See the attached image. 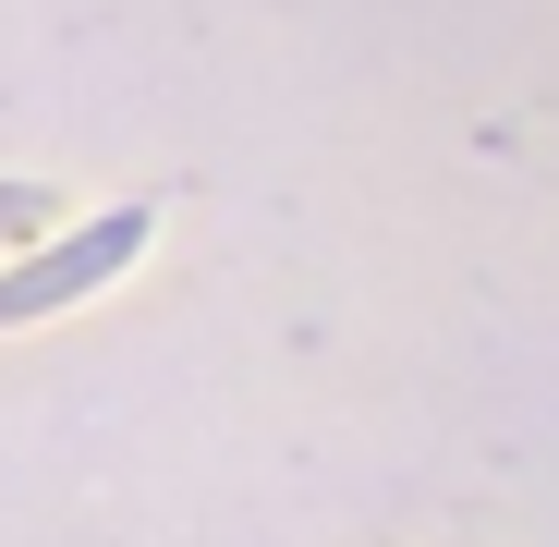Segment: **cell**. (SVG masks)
I'll use <instances>...</instances> for the list:
<instances>
[{
	"instance_id": "7a4b0ae2",
	"label": "cell",
	"mask_w": 559,
	"mask_h": 547,
	"mask_svg": "<svg viewBox=\"0 0 559 547\" xmlns=\"http://www.w3.org/2000/svg\"><path fill=\"white\" fill-rule=\"evenodd\" d=\"M37 219V195H25V182H0V231H25Z\"/></svg>"
},
{
	"instance_id": "6da1fadb",
	"label": "cell",
	"mask_w": 559,
	"mask_h": 547,
	"mask_svg": "<svg viewBox=\"0 0 559 547\" xmlns=\"http://www.w3.org/2000/svg\"><path fill=\"white\" fill-rule=\"evenodd\" d=\"M158 207H110V219H85L61 255H25V267H0V317H37V305H73V293H98L122 255H146Z\"/></svg>"
}]
</instances>
